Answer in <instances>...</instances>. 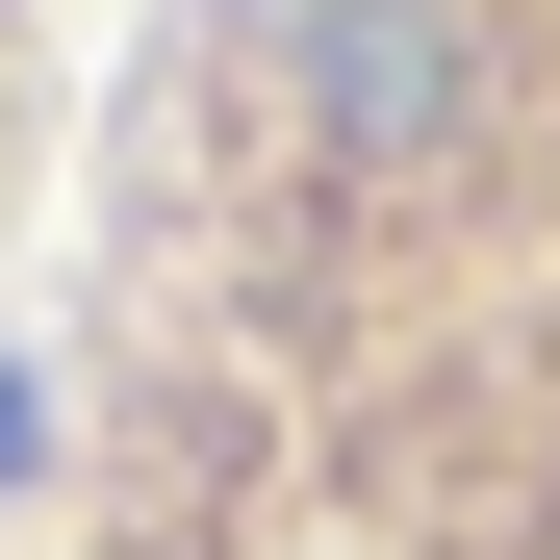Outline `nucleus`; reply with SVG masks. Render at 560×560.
I'll list each match as a JSON object with an SVG mask.
<instances>
[{
	"label": "nucleus",
	"instance_id": "obj_1",
	"mask_svg": "<svg viewBox=\"0 0 560 560\" xmlns=\"http://www.w3.org/2000/svg\"><path fill=\"white\" fill-rule=\"evenodd\" d=\"M280 77L331 103V153H408L458 103V51H433V0H280Z\"/></svg>",
	"mask_w": 560,
	"mask_h": 560
}]
</instances>
